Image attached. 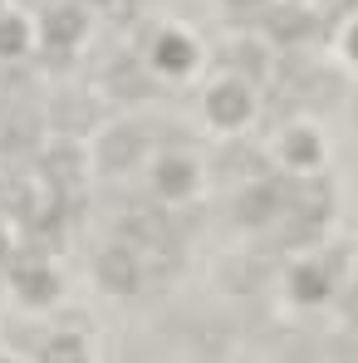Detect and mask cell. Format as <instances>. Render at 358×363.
<instances>
[{
  "label": "cell",
  "instance_id": "1",
  "mask_svg": "<svg viewBox=\"0 0 358 363\" xmlns=\"http://www.w3.org/2000/svg\"><path fill=\"white\" fill-rule=\"evenodd\" d=\"M245 108H250V99H245L240 84H221V89L211 94V113H216L221 123H240V118H245Z\"/></svg>",
  "mask_w": 358,
  "mask_h": 363
},
{
  "label": "cell",
  "instance_id": "2",
  "mask_svg": "<svg viewBox=\"0 0 358 363\" xmlns=\"http://www.w3.org/2000/svg\"><path fill=\"white\" fill-rule=\"evenodd\" d=\"M270 30H275L280 40H299V35L309 30V15H304V10H275V15H270Z\"/></svg>",
  "mask_w": 358,
  "mask_h": 363
},
{
  "label": "cell",
  "instance_id": "3",
  "mask_svg": "<svg viewBox=\"0 0 358 363\" xmlns=\"http://www.w3.org/2000/svg\"><path fill=\"white\" fill-rule=\"evenodd\" d=\"M157 60L167 64V69H186V64H191V50H186V45H181L177 35H167V40H162V45H157Z\"/></svg>",
  "mask_w": 358,
  "mask_h": 363
},
{
  "label": "cell",
  "instance_id": "4",
  "mask_svg": "<svg viewBox=\"0 0 358 363\" xmlns=\"http://www.w3.org/2000/svg\"><path fill=\"white\" fill-rule=\"evenodd\" d=\"M231 64L245 69V74H255V69H260V50H255V45H236V50H231Z\"/></svg>",
  "mask_w": 358,
  "mask_h": 363
},
{
  "label": "cell",
  "instance_id": "5",
  "mask_svg": "<svg viewBox=\"0 0 358 363\" xmlns=\"http://www.w3.org/2000/svg\"><path fill=\"white\" fill-rule=\"evenodd\" d=\"M113 89H118V94H142L147 84H142L138 69H118V74H113Z\"/></svg>",
  "mask_w": 358,
  "mask_h": 363
},
{
  "label": "cell",
  "instance_id": "6",
  "mask_svg": "<svg viewBox=\"0 0 358 363\" xmlns=\"http://www.w3.org/2000/svg\"><path fill=\"white\" fill-rule=\"evenodd\" d=\"M74 30H79V20L64 10V15H55V40H74Z\"/></svg>",
  "mask_w": 358,
  "mask_h": 363
},
{
  "label": "cell",
  "instance_id": "7",
  "mask_svg": "<svg viewBox=\"0 0 358 363\" xmlns=\"http://www.w3.org/2000/svg\"><path fill=\"white\" fill-rule=\"evenodd\" d=\"M181 177H186L181 167H162V186H181Z\"/></svg>",
  "mask_w": 358,
  "mask_h": 363
},
{
  "label": "cell",
  "instance_id": "8",
  "mask_svg": "<svg viewBox=\"0 0 358 363\" xmlns=\"http://www.w3.org/2000/svg\"><path fill=\"white\" fill-rule=\"evenodd\" d=\"M295 157H314V147H309V138H304V133L295 138Z\"/></svg>",
  "mask_w": 358,
  "mask_h": 363
},
{
  "label": "cell",
  "instance_id": "9",
  "mask_svg": "<svg viewBox=\"0 0 358 363\" xmlns=\"http://www.w3.org/2000/svg\"><path fill=\"white\" fill-rule=\"evenodd\" d=\"M349 45H354V55H358V30H354V40H349Z\"/></svg>",
  "mask_w": 358,
  "mask_h": 363
}]
</instances>
